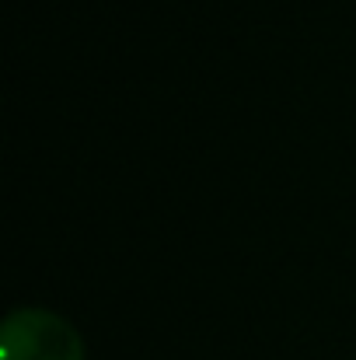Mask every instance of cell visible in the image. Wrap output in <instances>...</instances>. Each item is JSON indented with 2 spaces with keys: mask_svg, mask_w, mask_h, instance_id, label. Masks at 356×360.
Instances as JSON below:
<instances>
[{
  "mask_svg": "<svg viewBox=\"0 0 356 360\" xmlns=\"http://www.w3.org/2000/svg\"><path fill=\"white\" fill-rule=\"evenodd\" d=\"M0 360H88L81 333L53 308L21 304L0 322Z\"/></svg>",
  "mask_w": 356,
  "mask_h": 360,
  "instance_id": "obj_1",
  "label": "cell"
}]
</instances>
